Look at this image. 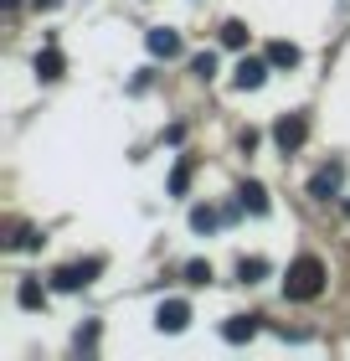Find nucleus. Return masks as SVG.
<instances>
[{"instance_id":"obj_18","label":"nucleus","mask_w":350,"mask_h":361,"mask_svg":"<svg viewBox=\"0 0 350 361\" xmlns=\"http://www.w3.org/2000/svg\"><path fill=\"white\" fill-rule=\"evenodd\" d=\"M191 73L201 78V83H206V78H216V57H211V52H201V57H191Z\"/></svg>"},{"instance_id":"obj_11","label":"nucleus","mask_w":350,"mask_h":361,"mask_svg":"<svg viewBox=\"0 0 350 361\" xmlns=\"http://www.w3.org/2000/svg\"><path fill=\"white\" fill-rule=\"evenodd\" d=\"M15 305H21V310H42L46 305V289L37 284V279H21V284H15Z\"/></svg>"},{"instance_id":"obj_15","label":"nucleus","mask_w":350,"mask_h":361,"mask_svg":"<svg viewBox=\"0 0 350 361\" xmlns=\"http://www.w3.org/2000/svg\"><path fill=\"white\" fill-rule=\"evenodd\" d=\"M191 191V160H175V171H170V196H186Z\"/></svg>"},{"instance_id":"obj_21","label":"nucleus","mask_w":350,"mask_h":361,"mask_svg":"<svg viewBox=\"0 0 350 361\" xmlns=\"http://www.w3.org/2000/svg\"><path fill=\"white\" fill-rule=\"evenodd\" d=\"M52 6H62V0H37V11H52Z\"/></svg>"},{"instance_id":"obj_9","label":"nucleus","mask_w":350,"mask_h":361,"mask_svg":"<svg viewBox=\"0 0 350 361\" xmlns=\"http://www.w3.org/2000/svg\"><path fill=\"white\" fill-rule=\"evenodd\" d=\"M237 202H242V212L263 217V212H268V186H263V180H242V186H237Z\"/></svg>"},{"instance_id":"obj_12","label":"nucleus","mask_w":350,"mask_h":361,"mask_svg":"<svg viewBox=\"0 0 350 361\" xmlns=\"http://www.w3.org/2000/svg\"><path fill=\"white\" fill-rule=\"evenodd\" d=\"M299 57H304V52H299L294 42H273V47H268V62H273V68H299Z\"/></svg>"},{"instance_id":"obj_16","label":"nucleus","mask_w":350,"mask_h":361,"mask_svg":"<svg viewBox=\"0 0 350 361\" xmlns=\"http://www.w3.org/2000/svg\"><path fill=\"white\" fill-rule=\"evenodd\" d=\"M222 47L242 52V47H247V26H242V21H227V26H222Z\"/></svg>"},{"instance_id":"obj_7","label":"nucleus","mask_w":350,"mask_h":361,"mask_svg":"<svg viewBox=\"0 0 350 361\" xmlns=\"http://www.w3.org/2000/svg\"><path fill=\"white\" fill-rule=\"evenodd\" d=\"M144 47H149V57H165V62H170V57H180V31H175V26H155V31L144 37Z\"/></svg>"},{"instance_id":"obj_6","label":"nucleus","mask_w":350,"mask_h":361,"mask_svg":"<svg viewBox=\"0 0 350 361\" xmlns=\"http://www.w3.org/2000/svg\"><path fill=\"white\" fill-rule=\"evenodd\" d=\"M340 180H345V166H340V160H330L325 171H314V180H309V196H314V202H330V196L340 191Z\"/></svg>"},{"instance_id":"obj_1","label":"nucleus","mask_w":350,"mask_h":361,"mask_svg":"<svg viewBox=\"0 0 350 361\" xmlns=\"http://www.w3.org/2000/svg\"><path fill=\"white\" fill-rule=\"evenodd\" d=\"M283 294H289V300H320L325 294V264L314 253H304V258H294L289 264V279H283Z\"/></svg>"},{"instance_id":"obj_8","label":"nucleus","mask_w":350,"mask_h":361,"mask_svg":"<svg viewBox=\"0 0 350 361\" xmlns=\"http://www.w3.org/2000/svg\"><path fill=\"white\" fill-rule=\"evenodd\" d=\"M31 68H37V78H42V83H57V78H62V73H68V57H62V52H57V47H52V42H46V47H42V52H37V62H31Z\"/></svg>"},{"instance_id":"obj_19","label":"nucleus","mask_w":350,"mask_h":361,"mask_svg":"<svg viewBox=\"0 0 350 361\" xmlns=\"http://www.w3.org/2000/svg\"><path fill=\"white\" fill-rule=\"evenodd\" d=\"M11 248H26V253H31V248H42V233H37V227H21V233L11 238Z\"/></svg>"},{"instance_id":"obj_3","label":"nucleus","mask_w":350,"mask_h":361,"mask_svg":"<svg viewBox=\"0 0 350 361\" xmlns=\"http://www.w3.org/2000/svg\"><path fill=\"white\" fill-rule=\"evenodd\" d=\"M304 140H309V119H304V114H283V119L273 124V145L283 155H294Z\"/></svg>"},{"instance_id":"obj_10","label":"nucleus","mask_w":350,"mask_h":361,"mask_svg":"<svg viewBox=\"0 0 350 361\" xmlns=\"http://www.w3.org/2000/svg\"><path fill=\"white\" fill-rule=\"evenodd\" d=\"M258 336V315H232L222 325V341H232V346H242V341H253Z\"/></svg>"},{"instance_id":"obj_5","label":"nucleus","mask_w":350,"mask_h":361,"mask_svg":"<svg viewBox=\"0 0 350 361\" xmlns=\"http://www.w3.org/2000/svg\"><path fill=\"white\" fill-rule=\"evenodd\" d=\"M268 68H273L268 57H242L237 68H232V83H237L242 93H253V88H263V83H268Z\"/></svg>"},{"instance_id":"obj_14","label":"nucleus","mask_w":350,"mask_h":361,"mask_svg":"<svg viewBox=\"0 0 350 361\" xmlns=\"http://www.w3.org/2000/svg\"><path fill=\"white\" fill-rule=\"evenodd\" d=\"M216 222H222V212H211V207H191V227H196V233H216Z\"/></svg>"},{"instance_id":"obj_2","label":"nucleus","mask_w":350,"mask_h":361,"mask_svg":"<svg viewBox=\"0 0 350 361\" xmlns=\"http://www.w3.org/2000/svg\"><path fill=\"white\" fill-rule=\"evenodd\" d=\"M98 274H104V258H88V264H68V269H57V274H52V289H57V294H77V289H88Z\"/></svg>"},{"instance_id":"obj_13","label":"nucleus","mask_w":350,"mask_h":361,"mask_svg":"<svg viewBox=\"0 0 350 361\" xmlns=\"http://www.w3.org/2000/svg\"><path fill=\"white\" fill-rule=\"evenodd\" d=\"M237 279H242V284H258V279H268V258H242V264H237Z\"/></svg>"},{"instance_id":"obj_4","label":"nucleus","mask_w":350,"mask_h":361,"mask_svg":"<svg viewBox=\"0 0 350 361\" xmlns=\"http://www.w3.org/2000/svg\"><path fill=\"white\" fill-rule=\"evenodd\" d=\"M186 325H191V305H186V300H165V305L155 310V331H160V336H180Z\"/></svg>"},{"instance_id":"obj_17","label":"nucleus","mask_w":350,"mask_h":361,"mask_svg":"<svg viewBox=\"0 0 350 361\" xmlns=\"http://www.w3.org/2000/svg\"><path fill=\"white\" fill-rule=\"evenodd\" d=\"M186 284H211V264L206 258H191L186 264Z\"/></svg>"},{"instance_id":"obj_20","label":"nucleus","mask_w":350,"mask_h":361,"mask_svg":"<svg viewBox=\"0 0 350 361\" xmlns=\"http://www.w3.org/2000/svg\"><path fill=\"white\" fill-rule=\"evenodd\" d=\"M93 341H98V325H82V331H77V346H82V351H88V346H93Z\"/></svg>"}]
</instances>
